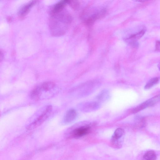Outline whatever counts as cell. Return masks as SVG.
Segmentation results:
<instances>
[{"instance_id":"2e32d148","label":"cell","mask_w":160,"mask_h":160,"mask_svg":"<svg viewBox=\"0 0 160 160\" xmlns=\"http://www.w3.org/2000/svg\"><path fill=\"white\" fill-rule=\"evenodd\" d=\"M159 82L158 78H153L150 79L144 86V89H148L156 85Z\"/></svg>"},{"instance_id":"8992f818","label":"cell","mask_w":160,"mask_h":160,"mask_svg":"<svg viewBox=\"0 0 160 160\" xmlns=\"http://www.w3.org/2000/svg\"><path fill=\"white\" fill-rule=\"evenodd\" d=\"M90 127L88 126H83L76 128L72 132V136L75 138H79L87 134L89 132Z\"/></svg>"},{"instance_id":"7c38bea8","label":"cell","mask_w":160,"mask_h":160,"mask_svg":"<svg viewBox=\"0 0 160 160\" xmlns=\"http://www.w3.org/2000/svg\"><path fill=\"white\" fill-rule=\"evenodd\" d=\"M110 97L109 92L107 89L102 91L96 97V99L99 102H103L107 101Z\"/></svg>"},{"instance_id":"30bf717a","label":"cell","mask_w":160,"mask_h":160,"mask_svg":"<svg viewBox=\"0 0 160 160\" xmlns=\"http://www.w3.org/2000/svg\"><path fill=\"white\" fill-rule=\"evenodd\" d=\"M69 1L62 0L56 3L51 9L50 14H53L58 12L62 10L66 5L68 3Z\"/></svg>"},{"instance_id":"8fae6325","label":"cell","mask_w":160,"mask_h":160,"mask_svg":"<svg viewBox=\"0 0 160 160\" xmlns=\"http://www.w3.org/2000/svg\"><path fill=\"white\" fill-rule=\"evenodd\" d=\"M55 84L53 82L47 81L44 82L39 86L41 92H49L53 89L55 87Z\"/></svg>"},{"instance_id":"277c9868","label":"cell","mask_w":160,"mask_h":160,"mask_svg":"<svg viewBox=\"0 0 160 160\" xmlns=\"http://www.w3.org/2000/svg\"><path fill=\"white\" fill-rule=\"evenodd\" d=\"M124 134V130L122 128H118L115 130L111 140V145L114 147L119 148L121 147V138Z\"/></svg>"},{"instance_id":"ac0fdd59","label":"cell","mask_w":160,"mask_h":160,"mask_svg":"<svg viewBox=\"0 0 160 160\" xmlns=\"http://www.w3.org/2000/svg\"><path fill=\"white\" fill-rule=\"evenodd\" d=\"M158 69L160 71V62L158 64Z\"/></svg>"},{"instance_id":"5bb4252c","label":"cell","mask_w":160,"mask_h":160,"mask_svg":"<svg viewBox=\"0 0 160 160\" xmlns=\"http://www.w3.org/2000/svg\"><path fill=\"white\" fill-rule=\"evenodd\" d=\"M156 154L152 150L147 151L144 154L143 157V160H156Z\"/></svg>"},{"instance_id":"3957f363","label":"cell","mask_w":160,"mask_h":160,"mask_svg":"<svg viewBox=\"0 0 160 160\" xmlns=\"http://www.w3.org/2000/svg\"><path fill=\"white\" fill-rule=\"evenodd\" d=\"M160 101V94L156 95L138 105L132 110V112L135 113L147 108L153 106Z\"/></svg>"},{"instance_id":"e0dca14e","label":"cell","mask_w":160,"mask_h":160,"mask_svg":"<svg viewBox=\"0 0 160 160\" xmlns=\"http://www.w3.org/2000/svg\"><path fill=\"white\" fill-rule=\"evenodd\" d=\"M155 50L160 52V40L157 41L155 44Z\"/></svg>"},{"instance_id":"7a4b0ae2","label":"cell","mask_w":160,"mask_h":160,"mask_svg":"<svg viewBox=\"0 0 160 160\" xmlns=\"http://www.w3.org/2000/svg\"><path fill=\"white\" fill-rule=\"evenodd\" d=\"M52 110L51 106H48L42 113L33 122L26 127L28 130H32L42 124L50 116Z\"/></svg>"},{"instance_id":"5b68a950","label":"cell","mask_w":160,"mask_h":160,"mask_svg":"<svg viewBox=\"0 0 160 160\" xmlns=\"http://www.w3.org/2000/svg\"><path fill=\"white\" fill-rule=\"evenodd\" d=\"M100 107L99 102L95 101L89 102L81 103L78 107L82 111L88 112L96 110Z\"/></svg>"},{"instance_id":"9c48e42d","label":"cell","mask_w":160,"mask_h":160,"mask_svg":"<svg viewBox=\"0 0 160 160\" xmlns=\"http://www.w3.org/2000/svg\"><path fill=\"white\" fill-rule=\"evenodd\" d=\"M146 30L145 28H143L138 32L132 35L129 38L131 43L135 46H138V45L137 42V40L139 39L143 35Z\"/></svg>"},{"instance_id":"52a82bcc","label":"cell","mask_w":160,"mask_h":160,"mask_svg":"<svg viewBox=\"0 0 160 160\" xmlns=\"http://www.w3.org/2000/svg\"><path fill=\"white\" fill-rule=\"evenodd\" d=\"M77 116V113L74 109L68 110L66 113L63 118V122L65 123H69L74 121Z\"/></svg>"},{"instance_id":"6da1fadb","label":"cell","mask_w":160,"mask_h":160,"mask_svg":"<svg viewBox=\"0 0 160 160\" xmlns=\"http://www.w3.org/2000/svg\"><path fill=\"white\" fill-rule=\"evenodd\" d=\"M71 18L63 9L56 13L51 14L49 27L52 35L58 36L65 32L67 26L70 22Z\"/></svg>"},{"instance_id":"ba28073f","label":"cell","mask_w":160,"mask_h":160,"mask_svg":"<svg viewBox=\"0 0 160 160\" xmlns=\"http://www.w3.org/2000/svg\"><path fill=\"white\" fill-rule=\"evenodd\" d=\"M36 1H30L23 5L18 12V16L21 18H24L29 12L32 7L36 3Z\"/></svg>"},{"instance_id":"9a60e30c","label":"cell","mask_w":160,"mask_h":160,"mask_svg":"<svg viewBox=\"0 0 160 160\" xmlns=\"http://www.w3.org/2000/svg\"><path fill=\"white\" fill-rule=\"evenodd\" d=\"M135 126L137 128L140 129L144 127L145 124V121L142 117L140 116H137L135 118Z\"/></svg>"},{"instance_id":"4fadbf2b","label":"cell","mask_w":160,"mask_h":160,"mask_svg":"<svg viewBox=\"0 0 160 160\" xmlns=\"http://www.w3.org/2000/svg\"><path fill=\"white\" fill-rule=\"evenodd\" d=\"M41 95V92L39 86H38L34 88L31 92L30 96L33 99L38 100Z\"/></svg>"}]
</instances>
